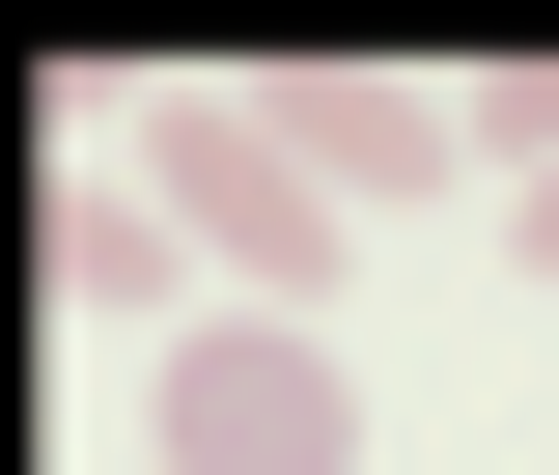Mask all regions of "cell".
Here are the masks:
<instances>
[{"label":"cell","instance_id":"277c9868","mask_svg":"<svg viewBox=\"0 0 559 475\" xmlns=\"http://www.w3.org/2000/svg\"><path fill=\"white\" fill-rule=\"evenodd\" d=\"M28 280H57V308H168V280H197V224L140 197V168H57V197H28ZM168 336H197V308H168Z\"/></svg>","mask_w":559,"mask_h":475},{"label":"cell","instance_id":"6da1fadb","mask_svg":"<svg viewBox=\"0 0 559 475\" xmlns=\"http://www.w3.org/2000/svg\"><path fill=\"white\" fill-rule=\"evenodd\" d=\"M140 448L168 475H364V364L308 308H197V336L140 364Z\"/></svg>","mask_w":559,"mask_h":475},{"label":"cell","instance_id":"8992f818","mask_svg":"<svg viewBox=\"0 0 559 475\" xmlns=\"http://www.w3.org/2000/svg\"><path fill=\"white\" fill-rule=\"evenodd\" d=\"M532 252H559V168H532Z\"/></svg>","mask_w":559,"mask_h":475},{"label":"cell","instance_id":"5b68a950","mask_svg":"<svg viewBox=\"0 0 559 475\" xmlns=\"http://www.w3.org/2000/svg\"><path fill=\"white\" fill-rule=\"evenodd\" d=\"M448 112H476L503 168H559V57H476V84H448Z\"/></svg>","mask_w":559,"mask_h":475},{"label":"cell","instance_id":"7a4b0ae2","mask_svg":"<svg viewBox=\"0 0 559 475\" xmlns=\"http://www.w3.org/2000/svg\"><path fill=\"white\" fill-rule=\"evenodd\" d=\"M140 197L197 224V280H252V308H308V280H336V168H308L252 84H168V112H140Z\"/></svg>","mask_w":559,"mask_h":475},{"label":"cell","instance_id":"3957f363","mask_svg":"<svg viewBox=\"0 0 559 475\" xmlns=\"http://www.w3.org/2000/svg\"><path fill=\"white\" fill-rule=\"evenodd\" d=\"M252 112L308 140V168H336V197H419V168H448V140H476V112H448V84H419V57H252Z\"/></svg>","mask_w":559,"mask_h":475}]
</instances>
